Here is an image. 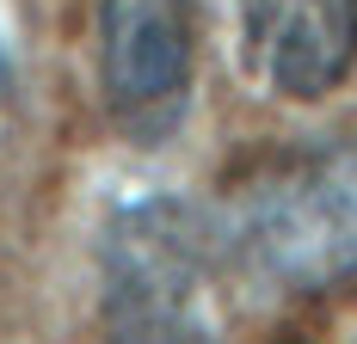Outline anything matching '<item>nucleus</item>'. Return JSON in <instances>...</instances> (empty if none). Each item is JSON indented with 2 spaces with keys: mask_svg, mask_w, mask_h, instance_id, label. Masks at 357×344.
Here are the masks:
<instances>
[{
  "mask_svg": "<svg viewBox=\"0 0 357 344\" xmlns=\"http://www.w3.org/2000/svg\"><path fill=\"white\" fill-rule=\"evenodd\" d=\"M215 246L278 295H326L357 276V130L296 141L234 178Z\"/></svg>",
  "mask_w": 357,
  "mask_h": 344,
  "instance_id": "obj_1",
  "label": "nucleus"
},
{
  "mask_svg": "<svg viewBox=\"0 0 357 344\" xmlns=\"http://www.w3.org/2000/svg\"><path fill=\"white\" fill-rule=\"evenodd\" d=\"M222 246L173 191L123 197L99 234V344H222Z\"/></svg>",
  "mask_w": 357,
  "mask_h": 344,
  "instance_id": "obj_2",
  "label": "nucleus"
},
{
  "mask_svg": "<svg viewBox=\"0 0 357 344\" xmlns=\"http://www.w3.org/2000/svg\"><path fill=\"white\" fill-rule=\"evenodd\" d=\"M197 0H99V93L130 141H167L191 104Z\"/></svg>",
  "mask_w": 357,
  "mask_h": 344,
  "instance_id": "obj_3",
  "label": "nucleus"
},
{
  "mask_svg": "<svg viewBox=\"0 0 357 344\" xmlns=\"http://www.w3.org/2000/svg\"><path fill=\"white\" fill-rule=\"evenodd\" d=\"M252 74L278 99H326L357 68V0H234Z\"/></svg>",
  "mask_w": 357,
  "mask_h": 344,
  "instance_id": "obj_4",
  "label": "nucleus"
},
{
  "mask_svg": "<svg viewBox=\"0 0 357 344\" xmlns=\"http://www.w3.org/2000/svg\"><path fill=\"white\" fill-rule=\"evenodd\" d=\"M6 117H13V56H6V37H0V141H6Z\"/></svg>",
  "mask_w": 357,
  "mask_h": 344,
  "instance_id": "obj_5",
  "label": "nucleus"
}]
</instances>
